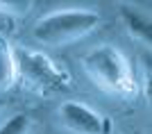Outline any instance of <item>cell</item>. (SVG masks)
<instances>
[{
  "instance_id": "obj_10",
  "label": "cell",
  "mask_w": 152,
  "mask_h": 134,
  "mask_svg": "<svg viewBox=\"0 0 152 134\" xmlns=\"http://www.w3.org/2000/svg\"><path fill=\"white\" fill-rule=\"evenodd\" d=\"M134 134H141V132H134Z\"/></svg>"
},
{
  "instance_id": "obj_1",
  "label": "cell",
  "mask_w": 152,
  "mask_h": 134,
  "mask_svg": "<svg viewBox=\"0 0 152 134\" xmlns=\"http://www.w3.org/2000/svg\"><path fill=\"white\" fill-rule=\"evenodd\" d=\"M84 70L98 86L116 96H132L136 91L129 62L114 45H98L84 57Z\"/></svg>"
},
{
  "instance_id": "obj_6",
  "label": "cell",
  "mask_w": 152,
  "mask_h": 134,
  "mask_svg": "<svg viewBox=\"0 0 152 134\" xmlns=\"http://www.w3.org/2000/svg\"><path fill=\"white\" fill-rule=\"evenodd\" d=\"M18 75V64H16V55L12 50V43L7 37L0 34V91L12 86L14 80Z\"/></svg>"
},
{
  "instance_id": "obj_3",
  "label": "cell",
  "mask_w": 152,
  "mask_h": 134,
  "mask_svg": "<svg viewBox=\"0 0 152 134\" xmlns=\"http://www.w3.org/2000/svg\"><path fill=\"white\" fill-rule=\"evenodd\" d=\"M16 64H18V73L25 77V82L37 91H61L70 86L68 73L61 70L43 52L18 50Z\"/></svg>"
},
{
  "instance_id": "obj_5",
  "label": "cell",
  "mask_w": 152,
  "mask_h": 134,
  "mask_svg": "<svg viewBox=\"0 0 152 134\" xmlns=\"http://www.w3.org/2000/svg\"><path fill=\"white\" fill-rule=\"evenodd\" d=\"M121 16H123V21H125L127 30L136 39H141L152 50V18H148V16H143V14H139V12H134L129 7H123Z\"/></svg>"
},
{
  "instance_id": "obj_9",
  "label": "cell",
  "mask_w": 152,
  "mask_h": 134,
  "mask_svg": "<svg viewBox=\"0 0 152 134\" xmlns=\"http://www.w3.org/2000/svg\"><path fill=\"white\" fill-rule=\"evenodd\" d=\"M143 64H145V68L152 70V55H143Z\"/></svg>"
},
{
  "instance_id": "obj_4",
  "label": "cell",
  "mask_w": 152,
  "mask_h": 134,
  "mask_svg": "<svg viewBox=\"0 0 152 134\" xmlns=\"http://www.w3.org/2000/svg\"><path fill=\"white\" fill-rule=\"evenodd\" d=\"M59 118L75 134H109V118L93 111L82 102H64L59 107Z\"/></svg>"
},
{
  "instance_id": "obj_8",
  "label": "cell",
  "mask_w": 152,
  "mask_h": 134,
  "mask_svg": "<svg viewBox=\"0 0 152 134\" xmlns=\"http://www.w3.org/2000/svg\"><path fill=\"white\" fill-rule=\"evenodd\" d=\"M145 96L152 102V70L150 68H145Z\"/></svg>"
},
{
  "instance_id": "obj_7",
  "label": "cell",
  "mask_w": 152,
  "mask_h": 134,
  "mask_svg": "<svg viewBox=\"0 0 152 134\" xmlns=\"http://www.w3.org/2000/svg\"><path fill=\"white\" fill-rule=\"evenodd\" d=\"M30 132V116L16 114L0 127V134H27Z\"/></svg>"
},
{
  "instance_id": "obj_2",
  "label": "cell",
  "mask_w": 152,
  "mask_h": 134,
  "mask_svg": "<svg viewBox=\"0 0 152 134\" xmlns=\"http://www.w3.org/2000/svg\"><path fill=\"white\" fill-rule=\"evenodd\" d=\"M100 23V14L91 9H61L37 21L32 37L45 45H64L93 32Z\"/></svg>"
}]
</instances>
